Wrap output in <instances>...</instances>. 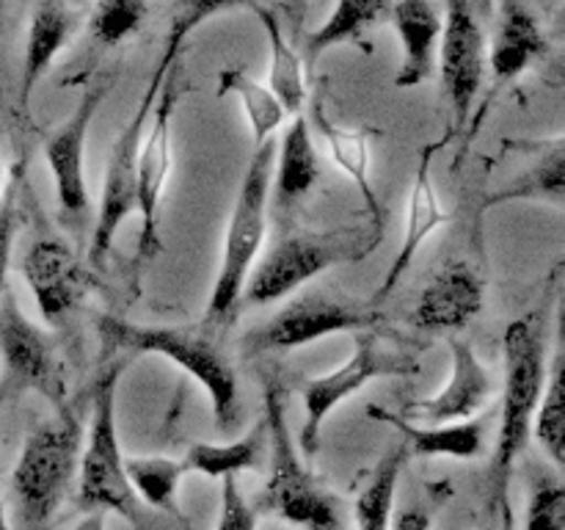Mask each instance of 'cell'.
<instances>
[{
  "instance_id": "6da1fadb",
  "label": "cell",
  "mask_w": 565,
  "mask_h": 530,
  "mask_svg": "<svg viewBox=\"0 0 565 530\" xmlns=\"http://www.w3.org/2000/svg\"><path fill=\"white\" fill-rule=\"evenodd\" d=\"M546 351H550V329H546V304L530 309L522 318L511 320L502 335V357H505V384H502V414L497 431L494 456L489 464V511H500L505 524H511L508 489L513 469L524 453L533 428L535 409L546 384Z\"/></svg>"
},
{
  "instance_id": "7a4b0ae2",
  "label": "cell",
  "mask_w": 565,
  "mask_h": 530,
  "mask_svg": "<svg viewBox=\"0 0 565 530\" xmlns=\"http://www.w3.org/2000/svg\"><path fill=\"white\" fill-rule=\"evenodd\" d=\"M97 331L105 359H125L138 357V353L171 359L207 392L218 431L226 434L235 428L241 420L237 375L207 329L196 331L191 326L136 324V320L119 318V315H103L97 320Z\"/></svg>"
},
{
  "instance_id": "3957f363",
  "label": "cell",
  "mask_w": 565,
  "mask_h": 530,
  "mask_svg": "<svg viewBox=\"0 0 565 530\" xmlns=\"http://www.w3.org/2000/svg\"><path fill=\"white\" fill-rule=\"evenodd\" d=\"M276 141L254 147L252 160L246 166L241 188H237L235 204H232L230 224L224 232V248H221L218 274H215L213 293H210L207 312H204V329L210 335H221L230 329L237 318L243 287L254 268L259 248L265 241V215L270 202V177H274Z\"/></svg>"
},
{
  "instance_id": "277c9868",
  "label": "cell",
  "mask_w": 565,
  "mask_h": 530,
  "mask_svg": "<svg viewBox=\"0 0 565 530\" xmlns=\"http://www.w3.org/2000/svg\"><path fill=\"white\" fill-rule=\"evenodd\" d=\"M125 359H105L92 386V420L81 451V486L77 502L86 513H119L136 530L149 528L147 506L136 497L125 473L119 431H116V386Z\"/></svg>"
},
{
  "instance_id": "5b68a950",
  "label": "cell",
  "mask_w": 565,
  "mask_h": 530,
  "mask_svg": "<svg viewBox=\"0 0 565 530\" xmlns=\"http://www.w3.org/2000/svg\"><path fill=\"white\" fill-rule=\"evenodd\" d=\"M81 445L83 425L70 403L53 420L39 423L25 436L14 475H11V495L17 502L20 530L50 528L77 473Z\"/></svg>"
},
{
  "instance_id": "8992f818",
  "label": "cell",
  "mask_w": 565,
  "mask_h": 530,
  "mask_svg": "<svg viewBox=\"0 0 565 530\" xmlns=\"http://www.w3.org/2000/svg\"><path fill=\"white\" fill-rule=\"evenodd\" d=\"M265 428H268V484L257 511H268L303 530H340V517L329 491L303 464L296 436L287 425L285 392L274 379L265 381Z\"/></svg>"
},
{
  "instance_id": "52a82bcc",
  "label": "cell",
  "mask_w": 565,
  "mask_h": 530,
  "mask_svg": "<svg viewBox=\"0 0 565 530\" xmlns=\"http://www.w3.org/2000/svg\"><path fill=\"white\" fill-rule=\"evenodd\" d=\"M379 232L370 226H345L329 232H290L270 246L263 263L252 268L243 298L246 304H274L309 285L334 265L359 263L375 252Z\"/></svg>"
},
{
  "instance_id": "ba28073f",
  "label": "cell",
  "mask_w": 565,
  "mask_h": 530,
  "mask_svg": "<svg viewBox=\"0 0 565 530\" xmlns=\"http://www.w3.org/2000/svg\"><path fill=\"white\" fill-rule=\"evenodd\" d=\"M419 373V353L403 346L395 337L381 335L379 329L353 331V353L331 373L303 381V409L307 420L298 434V451L315 456L323 436V423L342 401L356 395L362 386L379 379H406Z\"/></svg>"
},
{
  "instance_id": "9c48e42d",
  "label": "cell",
  "mask_w": 565,
  "mask_h": 530,
  "mask_svg": "<svg viewBox=\"0 0 565 530\" xmlns=\"http://www.w3.org/2000/svg\"><path fill=\"white\" fill-rule=\"evenodd\" d=\"M177 66V59L160 55L158 66H154L149 86L143 88L141 99H138L136 110H132L130 121L121 127L119 138L110 152L108 171H105L103 193H99V213L97 224H94L92 243H88V265H103L108 259L114 237L125 219L136 213V171H138V149H141L143 132H147V119L152 114V105L158 99L160 88H163L169 72Z\"/></svg>"
},
{
  "instance_id": "30bf717a",
  "label": "cell",
  "mask_w": 565,
  "mask_h": 530,
  "mask_svg": "<svg viewBox=\"0 0 565 530\" xmlns=\"http://www.w3.org/2000/svg\"><path fill=\"white\" fill-rule=\"evenodd\" d=\"M0 403L17 401L22 392H39L55 412L66 406V379L53 337L39 329L11 290L0 298Z\"/></svg>"
},
{
  "instance_id": "8fae6325",
  "label": "cell",
  "mask_w": 565,
  "mask_h": 530,
  "mask_svg": "<svg viewBox=\"0 0 565 530\" xmlns=\"http://www.w3.org/2000/svg\"><path fill=\"white\" fill-rule=\"evenodd\" d=\"M381 324V312L373 304L348 301V298L326 296V293H307L287 301L274 318L243 337V351L248 357L259 353H285L292 348H303L315 340L337 335V331L375 329Z\"/></svg>"
},
{
  "instance_id": "7c38bea8",
  "label": "cell",
  "mask_w": 565,
  "mask_h": 530,
  "mask_svg": "<svg viewBox=\"0 0 565 530\" xmlns=\"http://www.w3.org/2000/svg\"><path fill=\"white\" fill-rule=\"evenodd\" d=\"M174 108L177 66L169 72L158 99H154L141 149H138L136 213L141 215L138 259H149L160 248V208H163V193L166 186H169L171 163H174V152H171V119H174Z\"/></svg>"
},
{
  "instance_id": "4fadbf2b",
  "label": "cell",
  "mask_w": 565,
  "mask_h": 530,
  "mask_svg": "<svg viewBox=\"0 0 565 530\" xmlns=\"http://www.w3.org/2000/svg\"><path fill=\"white\" fill-rule=\"evenodd\" d=\"M439 72L456 127L461 130L486 75L483 28L469 0H447L439 36Z\"/></svg>"
},
{
  "instance_id": "5bb4252c",
  "label": "cell",
  "mask_w": 565,
  "mask_h": 530,
  "mask_svg": "<svg viewBox=\"0 0 565 530\" xmlns=\"http://www.w3.org/2000/svg\"><path fill=\"white\" fill-rule=\"evenodd\" d=\"M110 81H94L83 88L75 110L55 127L44 141V160L53 174L55 197L66 215H83L88 210L86 188V138L94 114L108 94Z\"/></svg>"
},
{
  "instance_id": "9a60e30c",
  "label": "cell",
  "mask_w": 565,
  "mask_h": 530,
  "mask_svg": "<svg viewBox=\"0 0 565 530\" xmlns=\"http://www.w3.org/2000/svg\"><path fill=\"white\" fill-rule=\"evenodd\" d=\"M22 276L50 326H61L88 290V274L61 237H36L22 254Z\"/></svg>"
},
{
  "instance_id": "2e32d148",
  "label": "cell",
  "mask_w": 565,
  "mask_h": 530,
  "mask_svg": "<svg viewBox=\"0 0 565 530\" xmlns=\"http://www.w3.org/2000/svg\"><path fill=\"white\" fill-rule=\"evenodd\" d=\"M486 287L478 271L463 259L445 263L419 293L412 326L423 331H458L483 309Z\"/></svg>"
},
{
  "instance_id": "e0dca14e",
  "label": "cell",
  "mask_w": 565,
  "mask_h": 530,
  "mask_svg": "<svg viewBox=\"0 0 565 530\" xmlns=\"http://www.w3.org/2000/svg\"><path fill=\"white\" fill-rule=\"evenodd\" d=\"M450 351L452 370L447 384L441 386L436 395L419 398V401L408 403L406 409L414 417L430 420L434 425L469 420L489 403L491 395H494V379H491L489 370L483 368V362H480L478 353L472 351V346L461 340H452Z\"/></svg>"
},
{
  "instance_id": "ac0fdd59",
  "label": "cell",
  "mask_w": 565,
  "mask_h": 530,
  "mask_svg": "<svg viewBox=\"0 0 565 530\" xmlns=\"http://www.w3.org/2000/svg\"><path fill=\"white\" fill-rule=\"evenodd\" d=\"M434 152L436 147H425L423 155H419L417 171H414V182H412V193H408V210H406V230H403V241L397 246L395 259H392L390 271H386L384 282H381L379 290L373 293L370 304L384 301L390 293H395V287L401 285L406 271L412 268V263L417 259L419 248L425 246L430 235L445 224L447 213L441 208L439 191H436L434 182Z\"/></svg>"
},
{
  "instance_id": "d6986e66",
  "label": "cell",
  "mask_w": 565,
  "mask_h": 530,
  "mask_svg": "<svg viewBox=\"0 0 565 530\" xmlns=\"http://www.w3.org/2000/svg\"><path fill=\"white\" fill-rule=\"evenodd\" d=\"M544 50L546 36L530 6L524 0H500V20L489 50L491 88L500 92L505 83L516 81L544 55Z\"/></svg>"
},
{
  "instance_id": "ffe728a7",
  "label": "cell",
  "mask_w": 565,
  "mask_h": 530,
  "mask_svg": "<svg viewBox=\"0 0 565 530\" xmlns=\"http://www.w3.org/2000/svg\"><path fill=\"white\" fill-rule=\"evenodd\" d=\"M320 180V155L315 147L312 130L309 121L301 114L287 127L281 144H276L274 158V177H270V188H274V210L281 219V224H290L292 213Z\"/></svg>"
},
{
  "instance_id": "44dd1931",
  "label": "cell",
  "mask_w": 565,
  "mask_h": 530,
  "mask_svg": "<svg viewBox=\"0 0 565 530\" xmlns=\"http://www.w3.org/2000/svg\"><path fill=\"white\" fill-rule=\"evenodd\" d=\"M367 417L392 425L403 436L408 453L423 458L450 456V458H478L486 451V431L489 420H461V423L417 425L406 414H395L390 409L370 403Z\"/></svg>"
},
{
  "instance_id": "7402d4cb",
  "label": "cell",
  "mask_w": 565,
  "mask_h": 530,
  "mask_svg": "<svg viewBox=\"0 0 565 530\" xmlns=\"http://www.w3.org/2000/svg\"><path fill=\"white\" fill-rule=\"evenodd\" d=\"M390 17L395 22L403 50L395 86L414 88L434 75L441 36V14L430 0H397V3H392Z\"/></svg>"
},
{
  "instance_id": "603a6c76",
  "label": "cell",
  "mask_w": 565,
  "mask_h": 530,
  "mask_svg": "<svg viewBox=\"0 0 565 530\" xmlns=\"http://www.w3.org/2000/svg\"><path fill=\"white\" fill-rule=\"evenodd\" d=\"M75 28V17L61 0H42L36 6L28 25L25 36V55H22V75H20V108H31V97L36 92L39 81L50 70L55 55L64 50Z\"/></svg>"
},
{
  "instance_id": "cb8c5ba5",
  "label": "cell",
  "mask_w": 565,
  "mask_h": 530,
  "mask_svg": "<svg viewBox=\"0 0 565 530\" xmlns=\"http://www.w3.org/2000/svg\"><path fill=\"white\" fill-rule=\"evenodd\" d=\"M535 160L530 169L513 177L505 188L489 193L480 210H491L508 202H546L563 208L565 204V138L555 136L550 141H535Z\"/></svg>"
},
{
  "instance_id": "d4e9b609",
  "label": "cell",
  "mask_w": 565,
  "mask_h": 530,
  "mask_svg": "<svg viewBox=\"0 0 565 530\" xmlns=\"http://www.w3.org/2000/svg\"><path fill=\"white\" fill-rule=\"evenodd\" d=\"M315 125L323 132L326 144H329L331 160L356 186L364 210H367V226L384 237V208H381L379 197H375L373 180H370V132L337 125L334 119L323 114V105L320 103L315 105Z\"/></svg>"
},
{
  "instance_id": "484cf974",
  "label": "cell",
  "mask_w": 565,
  "mask_h": 530,
  "mask_svg": "<svg viewBox=\"0 0 565 530\" xmlns=\"http://www.w3.org/2000/svg\"><path fill=\"white\" fill-rule=\"evenodd\" d=\"M265 445H268V428L263 420L235 442H193L182 458V467L185 473L210 475V478H237L241 473L263 467Z\"/></svg>"
},
{
  "instance_id": "4316f807",
  "label": "cell",
  "mask_w": 565,
  "mask_h": 530,
  "mask_svg": "<svg viewBox=\"0 0 565 530\" xmlns=\"http://www.w3.org/2000/svg\"><path fill=\"white\" fill-rule=\"evenodd\" d=\"M254 14L263 20L265 36H268L270 50V72H268V88L274 97L279 99L281 108L287 114H301L303 103H307V66H303L301 55L296 53L290 42H287L285 31H281L279 20L270 9L254 6Z\"/></svg>"
},
{
  "instance_id": "83f0119b",
  "label": "cell",
  "mask_w": 565,
  "mask_h": 530,
  "mask_svg": "<svg viewBox=\"0 0 565 530\" xmlns=\"http://www.w3.org/2000/svg\"><path fill=\"white\" fill-rule=\"evenodd\" d=\"M392 3L390 0H337L334 11L329 20L312 31L303 42V53H307V70L326 53V50L337 47V44L353 42L362 36L364 28L375 25L379 20L390 17Z\"/></svg>"
},
{
  "instance_id": "f1b7e54d",
  "label": "cell",
  "mask_w": 565,
  "mask_h": 530,
  "mask_svg": "<svg viewBox=\"0 0 565 530\" xmlns=\"http://www.w3.org/2000/svg\"><path fill=\"white\" fill-rule=\"evenodd\" d=\"M408 447L397 445L390 453H384V458L375 467L373 478L367 480V486L362 489V495L356 497V508H353V517H356V530H390L392 517H395V497H397V484H401V473L406 467Z\"/></svg>"
},
{
  "instance_id": "f546056e",
  "label": "cell",
  "mask_w": 565,
  "mask_h": 530,
  "mask_svg": "<svg viewBox=\"0 0 565 530\" xmlns=\"http://www.w3.org/2000/svg\"><path fill=\"white\" fill-rule=\"evenodd\" d=\"M125 473L130 480L132 491H136L138 500L143 506L154 508V511H163L182 519L180 502H177V491H180V480L185 473L182 462L169 456H136L125 458Z\"/></svg>"
},
{
  "instance_id": "4dcf8cb0",
  "label": "cell",
  "mask_w": 565,
  "mask_h": 530,
  "mask_svg": "<svg viewBox=\"0 0 565 530\" xmlns=\"http://www.w3.org/2000/svg\"><path fill=\"white\" fill-rule=\"evenodd\" d=\"M226 94H237L241 97L243 114H246L248 127H252L254 147L270 141L274 130L287 116V110L281 108L274 92L268 86H263L259 81H254L241 66H226V70L218 72V97H226Z\"/></svg>"
},
{
  "instance_id": "1f68e13d",
  "label": "cell",
  "mask_w": 565,
  "mask_h": 530,
  "mask_svg": "<svg viewBox=\"0 0 565 530\" xmlns=\"http://www.w3.org/2000/svg\"><path fill=\"white\" fill-rule=\"evenodd\" d=\"M539 445L552 458L557 469L565 467V368L563 357L557 353L552 370H546V384L541 392L539 409H535L533 428Z\"/></svg>"
},
{
  "instance_id": "d6a6232c",
  "label": "cell",
  "mask_w": 565,
  "mask_h": 530,
  "mask_svg": "<svg viewBox=\"0 0 565 530\" xmlns=\"http://www.w3.org/2000/svg\"><path fill=\"white\" fill-rule=\"evenodd\" d=\"M149 0H97L88 20V33L99 47H116L143 25Z\"/></svg>"
},
{
  "instance_id": "836d02e7",
  "label": "cell",
  "mask_w": 565,
  "mask_h": 530,
  "mask_svg": "<svg viewBox=\"0 0 565 530\" xmlns=\"http://www.w3.org/2000/svg\"><path fill=\"white\" fill-rule=\"evenodd\" d=\"M246 3L248 0H180V3L174 6V14H171L163 55H169V59H180L188 36H191L196 28H202L210 17L221 14V11L237 9V6H246Z\"/></svg>"
},
{
  "instance_id": "e575fe53",
  "label": "cell",
  "mask_w": 565,
  "mask_h": 530,
  "mask_svg": "<svg viewBox=\"0 0 565 530\" xmlns=\"http://www.w3.org/2000/svg\"><path fill=\"white\" fill-rule=\"evenodd\" d=\"M20 197H22V166H14L6 177L3 193H0V298L9 290L11 248H14L17 226H20Z\"/></svg>"
},
{
  "instance_id": "d590c367",
  "label": "cell",
  "mask_w": 565,
  "mask_h": 530,
  "mask_svg": "<svg viewBox=\"0 0 565 530\" xmlns=\"http://www.w3.org/2000/svg\"><path fill=\"white\" fill-rule=\"evenodd\" d=\"M527 530H565V489L561 480L546 475L535 480L527 506Z\"/></svg>"
},
{
  "instance_id": "8d00e7d4",
  "label": "cell",
  "mask_w": 565,
  "mask_h": 530,
  "mask_svg": "<svg viewBox=\"0 0 565 530\" xmlns=\"http://www.w3.org/2000/svg\"><path fill=\"white\" fill-rule=\"evenodd\" d=\"M215 530H257V511L248 506L235 478H221V513Z\"/></svg>"
},
{
  "instance_id": "74e56055",
  "label": "cell",
  "mask_w": 565,
  "mask_h": 530,
  "mask_svg": "<svg viewBox=\"0 0 565 530\" xmlns=\"http://www.w3.org/2000/svg\"><path fill=\"white\" fill-rule=\"evenodd\" d=\"M430 528H434L430 511H425L423 506H408L403 508L397 517H392L390 530H430Z\"/></svg>"
},
{
  "instance_id": "f35d334b",
  "label": "cell",
  "mask_w": 565,
  "mask_h": 530,
  "mask_svg": "<svg viewBox=\"0 0 565 530\" xmlns=\"http://www.w3.org/2000/svg\"><path fill=\"white\" fill-rule=\"evenodd\" d=\"M72 530H105V513L103 511H92L81 519Z\"/></svg>"
},
{
  "instance_id": "ab89813d",
  "label": "cell",
  "mask_w": 565,
  "mask_h": 530,
  "mask_svg": "<svg viewBox=\"0 0 565 530\" xmlns=\"http://www.w3.org/2000/svg\"><path fill=\"white\" fill-rule=\"evenodd\" d=\"M472 11L478 14V20H489L491 11H494V0H469Z\"/></svg>"
},
{
  "instance_id": "60d3db41",
  "label": "cell",
  "mask_w": 565,
  "mask_h": 530,
  "mask_svg": "<svg viewBox=\"0 0 565 530\" xmlns=\"http://www.w3.org/2000/svg\"><path fill=\"white\" fill-rule=\"evenodd\" d=\"M0 530H9V522H6V508H3V497H0Z\"/></svg>"
},
{
  "instance_id": "b9f144b4",
  "label": "cell",
  "mask_w": 565,
  "mask_h": 530,
  "mask_svg": "<svg viewBox=\"0 0 565 530\" xmlns=\"http://www.w3.org/2000/svg\"><path fill=\"white\" fill-rule=\"evenodd\" d=\"M3 186H6V171H3V155H0V193H3Z\"/></svg>"
},
{
  "instance_id": "7bdbcfd3",
  "label": "cell",
  "mask_w": 565,
  "mask_h": 530,
  "mask_svg": "<svg viewBox=\"0 0 565 530\" xmlns=\"http://www.w3.org/2000/svg\"><path fill=\"white\" fill-rule=\"evenodd\" d=\"M3 9H6V0H0V20H3Z\"/></svg>"
},
{
  "instance_id": "ee69618b",
  "label": "cell",
  "mask_w": 565,
  "mask_h": 530,
  "mask_svg": "<svg viewBox=\"0 0 565 530\" xmlns=\"http://www.w3.org/2000/svg\"><path fill=\"white\" fill-rule=\"evenodd\" d=\"M298 3H301V6H303V0H298Z\"/></svg>"
},
{
  "instance_id": "f6af8a7d",
  "label": "cell",
  "mask_w": 565,
  "mask_h": 530,
  "mask_svg": "<svg viewBox=\"0 0 565 530\" xmlns=\"http://www.w3.org/2000/svg\"><path fill=\"white\" fill-rule=\"evenodd\" d=\"M483 530H491V528H483Z\"/></svg>"
}]
</instances>
